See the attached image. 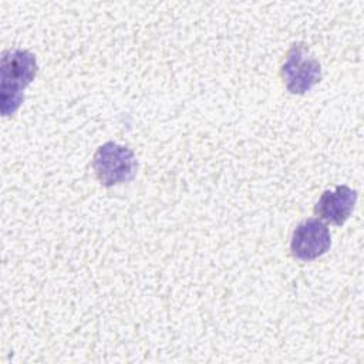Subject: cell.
<instances>
[{"instance_id":"cell-1","label":"cell","mask_w":364,"mask_h":364,"mask_svg":"<svg viewBox=\"0 0 364 364\" xmlns=\"http://www.w3.org/2000/svg\"><path fill=\"white\" fill-rule=\"evenodd\" d=\"M34 54L21 48H9L1 54L0 109L4 117L14 114L24 100V88L37 74Z\"/></svg>"},{"instance_id":"cell-5","label":"cell","mask_w":364,"mask_h":364,"mask_svg":"<svg viewBox=\"0 0 364 364\" xmlns=\"http://www.w3.org/2000/svg\"><path fill=\"white\" fill-rule=\"evenodd\" d=\"M357 200V192L347 185H338L334 191H326L314 206V212L323 220L343 225L351 215Z\"/></svg>"},{"instance_id":"cell-4","label":"cell","mask_w":364,"mask_h":364,"mask_svg":"<svg viewBox=\"0 0 364 364\" xmlns=\"http://www.w3.org/2000/svg\"><path fill=\"white\" fill-rule=\"evenodd\" d=\"M331 245L328 228L318 219H307L293 230L290 250L300 260H313L323 256Z\"/></svg>"},{"instance_id":"cell-3","label":"cell","mask_w":364,"mask_h":364,"mask_svg":"<svg viewBox=\"0 0 364 364\" xmlns=\"http://www.w3.org/2000/svg\"><path fill=\"white\" fill-rule=\"evenodd\" d=\"M280 74L289 92L304 94L320 81L321 67L309 55V48L303 43H294L286 54Z\"/></svg>"},{"instance_id":"cell-2","label":"cell","mask_w":364,"mask_h":364,"mask_svg":"<svg viewBox=\"0 0 364 364\" xmlns=\"http://www.w3.org/2000/svg\"><path fill=\"white\" fill-rule=\"evenodd\" d=\"M92 169L104 186H114L129 182L136 172L134 152L117 142H105L92 158Z\"/></svg>"}]
</instances>
